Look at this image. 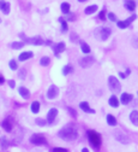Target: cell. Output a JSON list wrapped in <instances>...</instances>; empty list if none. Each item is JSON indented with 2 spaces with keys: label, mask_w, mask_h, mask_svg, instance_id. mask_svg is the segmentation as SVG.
<instances>
[{
  "label": "cell",
  "mask_w": 138,
  "mask_h": 152,
  "mask_svg": "<svg viewBox=\"0 0 138 152\" xmlns=\"http://www.w3.org/2000/svg\"><path fill=\"white\" fill-rule=\"evenodd\" d=\"M5 5H6V1L5 0H0V10H4V7H5Z\"/></svg>",
  "instance_id": "ab89813d"
},
{
  "label": "cell",
  "mask_w": 138,
  "mask_h": 152,
  "mask_svg": "<svg viewBox=\"0 0 138 152\" xmlns=\"http://www.w3.org/2000/svg\"><path fill=\"white\" fill-rule=\"evenodd\" d=\"M71 40H72L73 42H74V40L77 41V40H78V35H77V34H74V33H72V34H71Z\"/></svg>",
  "instance_id": "60d3db41"
},
{
  "label": "cell",
  "mask_w": 138,
  "mask_h": 152,
  "mask_svg": "<svg viewBox=\"0 0 138 152\" xmlns=\"http://www.w3.org/2000/svg\"><path fill=\"white\" fill-rule=\"evenodd\" d=\"M67 110H69V112L71 113V116H72V117H77V113H76V111H73V109H71V107H69Z\"/></svg>",
  "instance_id": "f35d334b"
},
{
  "label": "cell",
  "mask_w": 138,
  "mask_h": 152,
  "mask_svg": "<svg viewBox=\"0 0 138 152\" xmlns=\"http://www.w3.org/2000/svg\"><path fill=\"white\" fill-rule=\"evenodd\" d=\"M60 10L61 12L66 16V15H70V4L69 3H63L61 6H60Z\"/></svg>",
  "instance_id": "ffe728a7"
},
{
  "label": "cell",
  "mask_w": 138,
  "mask_h": 152,
  "mask_svg": "<svg viewBox=\"0 0 138 152\" xmlns=\"http://www.w3.org/2000/svg\"><path fill=\"white\" fill-rule=\"evenodd\" d=\"M0 144H1L3 148L7 147V139H6V137H1V139H0Z\"/></svg>",
  "instance_id": "d6a6232c"
},
{
  "label": "cell",
  "mask_w": 138,
  "mask_h": 152,
  "mask_svg": "<svg viewBox=\"0 0 138 152\" xmlns=\"http://www.w3.org/2000/svg\"><path fill=\"white\" fill-rule=\"evenodd\" d=\"M79 3H84V1H87V0H78Z\"/></svg>",
  "instance_id": "bcb514c9"
},
{
  "label": "cell",
  "mask_w": 138,
  "mask_h": 152,
  "mask_svg": "<svg viewBox=\"0 0 138 152\" xmlns=\"http://www.w3.org/2000/svg\"><path fill=\"white\" fill-rule=\"evenodd\" d=\"M56 116H58V109H55V107L51 109L48 111V113H47V122L48 123H53Z\"/></svg>",
  "instance_id": "8fae6325"
},
{
  "label": "cell",
  "mask_w": 138,
  "mask_h": 152,
  "mask_svg": "<svg viewBox=\"0 0 138 152\" xmlns=\"http://www.w3.org/2000/svg\"><path fill=\"white\" fill-rule=\"evenodd\" d=\"M58 135L63 140L73 141V140H76L77 137H78V132H77V128H76L73 124H67V126H65L63 129H60V132L58 133Z\"/></svg>",
  "instance_id": "6da1fadb"
},
{
  "label": "cell",
  "mask_w": 138,
  "mask_h": 152,
  "mask_svg": "<svg viewBox=\"0 0 138 152\" xmlns=\"http://www.w3.org/2000/svg\"><path fill=\"white\" fill-rule=\"evenodd\" d=\"M1 124H3V128H4L6 132H11V130H12V123L10 122V120H5Z\"/></svg>",
  "instance_id": "cb8c5ba5"
},
{
  "label": "cell",
  "mask_w": 138,
  "mask_h": 152,
  "mask_svg": "<svg viewBox=\"0 0 138 152\" xmlns=\"http://www.w3.org/2000/svg\"><path fill=\"white\" fill-rule=\"evenodd\" d=\"M33 57H34V53H33L31 51L22 52L21 54H19V57H18V61H19V62H25V61H28V59L33 58Z\"/></svg>",
  "instance_id": "4fadbf2b"
},
{
  "label": "cell",
  "mask_w": 138,
  "mask_h": 152,
  "mask_svg": "<svg viewBox=\"0 0 138 152\" xmlns=\"http://www.w3.org/2000/svg\"><path fill=\"white\" fill-rule=\"evenodd\" d=\"M3 12H4L5 15H9V13H10V4H9V3H6V5H5Z\"/></svg>",
  "instance_id": "8d00e7d4"
},
{
  "label": "cell",
  "mask_w": 138,
  "mask_h": 152,
  "mask_svg": "<svg viewBox=\"0 0 138 152\" xmlns=\"http://www.w3.org/2000/svg\"><path fill=\"white\" fill-rule=\"evenodd\" d=\"M88 139H89V142L92 147L95 148H98L102 144V139H101V135L98 134L97 132L95 130H89L88 132Z\"/></svg>",
  "instance_id": "3957f363"
},
{
  "label": "cell",
  "mask_w": 138,
  "mask_h": 152,
  "mask_svg": "<svg viewBox=\"0 0 138 152\" xmlns=\"http://www.w3.org/2000/svg\"><path fill=\"white\" fill-rule=\"evenodd\" d=\"M82 152H88V148H82Z\"/></svg>",
  "instance_id": "f6af8a7d"
},
{
  "label": "cell",
  "mask_w": 138,
  "mask_h": 152,
  "mask_svg": "<svg viewBox=\"0 0 138 152\" xmlns=\"http://www.w3.org/2000/svg\"><path fill=\"white\" fill-rule=\"evenodd\" d=\"M73 71V66L71 65V64H67L66 66H64V69H63V75H69V74H71Z\"/></svg>",
  "instance_id": "83f0119b"
},
{
  "label": "cell",
  "mask_w": 138,
  "mask_h": 152,
  "mask_svg": "<svg viewBox=\"0 0 138 152\" xmlns=\"http://www.w3.org/2000/svg\"><path fill=\"white\" fill-rule=\"evenodd\" d=\"M25 75H27L25 69H21V71L18 72V77H19V79H22V80H24V79H25Z\"/></svg>",
  "instance_id": "1f68e13d"
},
{
  "label": "cell",
  "mask_w": 138,
  "mask_h": 152,
  "mask_svg": "<svg viewBox=\"0 0 138 152\" xmlns=\"http://www.w3.org/2000/svg\"><path fill=\"white\" fill-rule=\"evenodd\" d=\"M108 104H109L112 107H118V106H119V104H120V100L118 99L115 96H112V97L109 98V100H108Z\"/></svg>",
  "instance_id": "d6986e66"
},
{
  "label": "cell",
  "mask_w": 138,
  "mask_h": 152,
  "mask_svg": "<svg viewBox=\"0 0 138 152\" xmlns=\"http://www.w3.org/2000/svg\"><path fill=\"white\" fill-rule=\"evenodd\" d=\"M136 18H137V15L133 13L132 16H130L127 20H125V21H116V26H118V28H120V29H125L136 20Z\"/></svg>",
  "instance_id": "52a82bcc"
},
{
  "label": "cell",
  "mask_w": 138,
  "mask_h": 152,
  "mask_svg": "<svg viewBox=\"0 0 138 152\" xmlns=\"http://www.w3.org/2000/svg\"><path fill=\"white\" fill-rule=\"evenodd\" d=\"M107 123H108V126H111V127H115L116 126V118L113 116V115H107Z\"/></svg>",
  "instance_id": "44dd1931"
},
{
  "label": "cell",
  "mask_w": 138,
  "mask_h": 152,
  "mask_svg": "<svg viewBox=\"0 0 138 152\" xmlns=\"http://www.w3.org/2000/svg\"><path fill=\"white\" fill-rule=\"evenodd\" d=\"M131 100H133V96L130 93H123L121 97H120V103L124 105H127L131 103Z\"/></svg>",
  "instance_id": "7c38bea8"
},
{
  "label": "cell",
  "mask_w": 138,
  "mask_h": 152,
  "mask_svg": "<svg viewBox=\"0 0 138 152\" xmlns=\"http://www.w3.org/2000/svg\"><path fill=\"white\" fill-rule=\"evenodd\" d=\"M9 85H10V87H11V88H14V86H16V83H14V81H13V80H10V81H9Z\"/></svg>",
  "instance_id": "b9f144b4"
},
{
  "label": "cell",
  "mask_w": 138,
  "mask_h": 152,
  "mask_svg": "<svg viewBox=\"0 0 138 152\" xmlns=\"http://www.w3.org/2000/svg\"><path fill=\"white\" fill-rule=\"evenodd\" d=\"M59 21H60V22H61V31H63V33L67 31V29H69L67 22H66V21H64V20H63V18H59Z\"/></svg>",
  "instance_id": "f546056e"
},
{
  "label": "cell",
  "mask_w": 138,
  "mask_h": 152,
  "mask_svg": "<svg viewBox=\"0 0 138 152\" xmlns=\"http://www.w3.org/2000/svg\"><path fill=\"white\" fill-rule=\"evenodd\" d=\"M19 36L23 37L24 39V42L27 44H31V45H37V46H40V45H43L45 41L41 39L40 36H34V37H25L23 34H19Z\"/></svg>",
  "instance_id": "8992f818"
},
{
  "label": "cell",
  "mask_w": 138,
  "mask_h": 152,
  "mask_svg": "<svg viewBox=\"0 0 138 152\" xmlns=\"http://www.w3.org/2000/svg\"><path fill=\"white\" fill-rule=\"evenodd\" d=\"M125 7H126V10H129V11H134L136 10V1L134 0H125Z\"/></svg>",
  "instance_id": "e0dca14e"
},
{
  "label": "cell",
  "mask_w": 138,
  "mask_h": 152,
  "mask_svg": "<svg viewBox=\"0 0 138 152\" xmlns=\"http://www.w3.org/2000/svg\"><path fill=\"white\" fill-rule=\"evenodd\" d=\"M108 20L112 21V22H115V21H116V16H115V13L109 12V13H108Z\"/></svg>",
  "instance_id": "836d02e7"
},
{
  "label": "cell",
  "mask_w": 138,
  "mask_h": 152,
  "mask_svg": "<svg viewBox=\"0 0 138 152\" xmlns=\"http://www.w3.org/2000/svg\"><path fill=\"white\" fill-rule=\"evenodd\" d=\"M119 76H120L121 79H125V77H126V74H124V72H119Z\"/></svg>",
  "instance_id": "ee69618b"
},
{
  "label": "cell",
  "mask_w": 138,
  "mask_h": 152,
  "mask_svg": "<svg viewBox=\"0 0 138 152\" xmlns=\"http://www.w3.org/2000/svg\"><path fill=\"white\" fill-rule=\"evenodd\" d=\"M53 50H54V53L56 54V57L59 58V57H60L59 54L65 51V42H58V44L53 47Z\"/></svg>",
  "instance_id": "5bb4252c"
},
{
  "label": "cell",
  "mask_w": 138,
  "mask_h": 152,
  "mask_svg": "<svg viewBox=\"0 0 138 152\" xmlns=\"http://www.w3.org/2000/svg\"><path fill=\"white\" fill-rule=\"evenodd\" d=\"M94 62H95L94 57L88 56V57H84V58H82V59L79 61V65H81L82 68L87 69V68H90V66L94 64Z\"/></svg>",
  "instance_id": "ba28073f"
},
{
  "label": "cell",
  "mask_w": 138,
  "mask_h": 152,
  "mask_svg": "<svg viewBox=\"0 0 138 152\" xmlns=\"http://www.w3.org/2000/svg\"><path fill=\"white\" fill-rule=\"evenodd\" d=\"M98 18H100L101 21H105V20H106V10H105V9L100 12V15H98Z\"/></svg>",
  "instance_id": "e575fe53"
},
{
  "label": "cell",
  "mask_w": 138,
  "mask_h": 152,
  "mask_svg": "<svg viewBox=\"0 0 138 152\" xmlns=\"http://www.w3.org/2000/svg\"><path fill=\"white\" fill-rule=\"evenodd\" d=\"M31 112H34V113H37L38 111H40V103L38 102H34L33 104H31Z\"/></svg>",
  "instance_id": "484cf974"
},
{
  "label": "cell",
  "mask_w": 138,
  "mask_h": 152,
  "mask_svg": "<svg viewBox=\"0 0 138 152\" xmlns=\"http://www.w3.org/2000/svg\"><path fill=\"white\" fill-rule=\"evenodd\" d=\"M18 93L21 94V97L23 99H25V100L30 98V91L28 88H25V87H19L18 88Z\"/></svg>",
  "instance_id": "9a60e30c"
},
{
  "label": "cell",
  "mask_w": 138,
  "mask_h": 152,
  "mask_svg": "<svg viewBox=\"0 0 138 152\" xmlns=\"http://www.w3.org/2000/svg\"><path fill=\"white\" fill-rule=\"evenodd\" d=\"M131 45H132V47L138 48V34H136V35L132 36V39H131Z\"/></svg>",
  "instance_id": "f1b7e54d"
},
{
  "label": "cell",
  "mask_w": 138,
  "mask_h": 152,
  "mask_svg": "<svg viewBox=\"0 0 138 152\" xmlns=\"http://www.w3.org/2000/svg\"><path fill=\"white\" fill-rule=\"evenodd\" d=\"M9 65H10V68H11V70H17V69H18L17 62H16L14 59H11V61H10V63H9Z\"/></svg>",
  "instance_id": "4dcf8cb0"
},
{
  "label": "cell",
  "mask_w": 138,
  "mask_h": 152,
  "mask_svg": "<svg viewBox=\"0 0 138 152\" xmlns=\"http://www.w3.org/2000/svg\"><path fill=\"white\" fill-rule=\"evenodd\" d=\"M59 96V88L55 85H52L47 91V98L48 99H55Z\"/></svg>",
  "instance_id": "9c48e42d"
},
{
  "label": "cell",
  "mask_w": 138,
  "mask_h": 152,
  "mask_svg": "<svg viewBox=\"0 0 138 152\" xmlns=\"http://www.w3.org/2000/svg\"><path fill=\"white\" fill-rule=\"evenodd\" d=\"M114 137H115V139H116L118 141L121 142V144H129V142H130V140H129L127 135H125L123 132L115 130V132H114Z\"/></svg>",
  "instance_id": "30bf717a"
},
{
  "label": "cell",
  "mask_w": 138,
  "mask_h": 152,
  "mask_svg": "<svg viewBox=\"0 0 138 152\" xmlns=\"http://www.w3.org/2000/svg\"><path fill=\"white\" fill-rule=\"evenodd\" d=\"M5 82V79H4V76L1 75V74H0V85H3Z\"/></svg>",
  "instance_id": "7bdbcfd3"
},
{
  "label": "cell",
  "mask_w": 138,
  "mask_h": 152,
  "mask_svg": "<svg viewBox=\"0 0 138 152\" xmlns=\"http://www.w3.org/2000/svg\"><path fill=\"white\" fill-rule=\"evenodd\" d=\"M130 120H131V123L136 127H138V111L137 110H133L131 113H130Z\"/></svg>",
  "instance_id": "2e32d148"
},
{
  "label": "cell",
  "mask_w": 138,
  "mask_h": 152,
  "mask_svg": "<svg viewBox=\"0 0 138 152\" xmlns=\"http://www.w3.org/2000/svg\"><path fill=\"white\" fill-rule=\"evenodd\" d=\"M53 152H66L67 150L66 148H61V147H55V148H52Z\"/></svg>",
  "instance_id": "74e56055"
},
{
  "label": "cell",
  "mask_w": 138,
  "mask_h": 152,
  "mask_svg": "<svg viewBox=\"0 0 138 152\" xmlns=\"http://www.w3.org/2000/svg\"><path fill=\"white\" fill-rule=\"evenodd\" d=\"M49 63H51L49 57H42L40 59V65H42V66H47V65H49Z\"/></svg>",
  "instance_id": "4316f807"
},
{
  "label": "cell",
  "mask_w": 138,
  "mask_h": 152,
  "mask_svg": "<svg viewBox=\"0 0 138 152\" xmlns=\"http://www.w3.org/2000/svg\"><path fill=\"white\" fill-rule=\"evenodd\" d=\"M108 87L112 92H120L121 91V85H120V81L118 80L115 76H109L108 77Z\"/></svg>",
  "instance_id": "277c9868"
},
{
  "label": "cell",
  "mask_w": 138,
  "mask_h": 152,
  "mask_svg": "<svg viewBox=\"0 0 138 152\" xmlns=\"http://www.w3.org/2000/svg\"><path fill=\"white\" fill-rule=\"evenodd\" d=\"M25 44H27V42H23V41H18V42L16 41V42H12V44H11V47H12L13 50H19V48H22Z\"/></svg>",
  "instance_id": "d4e9b609"
},
{
  "label": "cell",
  "mask_w": 138,
  "mask_h": 152,
  "mask_svg": "<svg viewBox=\"0 0 138 152\" xmlns=\"http://www.w3.org/2000/svg\"><path fill=\"white\" fill-rule=\"evenodd\" d=\"M36 124H38V126H46V120H43V118H36Z\"/></svg>",
  "instance_id": "d590c367"
},
{
  "label": "cell",
  "mask_w": 138,
  "mask_h": 152,
  "mask_svg": "<svg viewBox=\"0 0 138 152\" xmlns=\"http://www.w3.org/2000/svg\"><path fill=\"white\" fill-rule=\"evenodd\" d=\"M111 34H112V30L108 27H98L94 30V36L98 41H106L111 36Z\"/></svg>",
  "instance_id": "7a4b0ae2"
},
{
  "label": "cell",
  "mask_w": 138,
  "mask_h": 152,
  "mask_svg": "<svg viewBox=\"0 0 138 152\" xmlns=\"http://www.w3.org/2000/svg\"><path fill=\"white\" fill-rule=\"evenodd\" d=\"M81 50H82V52L85 53V54H89L90 51H91V50H90V46H89L87 42H83V41L81 42Z\"/></svg>",
  "instance_id": "7402d4cb"
},
{
  "label": "cell",
  "mask_w": 138,
  "mask_h": 152,
  "mask_svg": "<svg viewBox=\"0 0 138 152\" xmlns=\"http://www.w3.org/2000/svg\"><path fill=\"white\" fill-rule=\"evenodd\" d=\"M30 142L36 145V146H41V145H47V140L43 135L41 134H34L30 137Z\"/></svg>",
  "instance_id": "5b68a950"
},
{
  "label": "cell",
  "mask_w": 138,
  "mask_h": 152,
  "mask_svg": "<svg viewBox=\"0 0 138 152\" xmlns=\"http://www.w3.org/2000/svg\"><path fill=\"white\" fill-rule=\"evenodd\" d=\"M79 107H81L84 112H88V113H95V110H92V109L89 106V104H88L87 102H82V103L79 104Z\"/></svg>",
  "instance_id": "ac0fdd59"
},
{
  "label": "cell",
  "mask_w": 138,
  "mask_h": 152,
  "mask_svg": "<svg viewBox=\"0 0 138 152\" xmlns=\"http://www.w3.org/2000/svg\"><path fill=\"white\" fill-rule=\"evenodd\" d=\"M97 11V5H90V6H88L87 9H85V13L87 15H92V13H95Z\"/></svg>",
  "instance_id": "603a6c76"
}]
</instances>
